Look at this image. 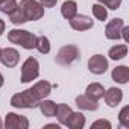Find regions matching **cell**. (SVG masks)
<instances>
[{
    "mask_svg": "<svg viewBox=\"0 0 129 129\" xmlns=\"http://www.w3.org/2000/svg\"><path fill=\"white\" fill-rule=\"evenodd\" d=\"M37 38L38 37L35 34L27 32V30H21V29H12V30L8 32V40L12 44H18V46H21L23 49H27V50L35 49Z\"/></svg>",
    "mask_w": 129,
    "mask_h": 129,
    "instance_id": "obj_1",
    "label": "cell"
},
{
    "mask_svg": "<svg viewBox=\"0 0 129 129\" xmlns=\"http://www.w3.org/2000/svg\"><path fill=\"white\" fill-rule=\"evenodd\" d=\"M20 11L23 12L26 21H37L44 15V8L40 2L37 0H21L20 5H18Z\"/></svg>",
    "mask_w": 129,
    "mask_h": 129,
    "instance_id": "obj_2",
    "label": "cell"
},
{
    "mask_svg": "<svg viewBox=\"0 0 129 129\" xmlns=\"http://www.w3.org/2000/svg\"><path fill=\"white\" fill-rule=\"evenodd\" d=\"M79 56H81L79 49L73 44H69V46H64L59 49V52L55 56V62L59 64V66L67 67V66H72L73 62H76L79 59Z\"/></svg>",
    "mask_w": 129,
    "mask_h": 129,
    "instance_id": "obj_3",
    "label": "cell"
},
{
    "mask_svg": "<svg viewBox=\"0 0 129 129\" xmlns=\"http://www.w3.org/2000/svg\"><path fill=\"white\" fill-rule=\"evenodd\" d=\"M38 100L35 99V96L32 94L30 88L24 90L21 93H17L11 97V105L14 108H26V109H34L38 106Z\"/></svg>",
    "mask_w": 129,
    "mask_h": 129,
    "instance_id": "obj_4",
    "label": "cell"
},
{
    "mask_svg": "<svg viewBox=\"0 0 129 129\" xmlns=\"http://www.w3.org/2000/svg\"><path fill=\"white\" fill-rule=\"evenodd\" d=\"M40 75V64L35 58H27L23 66H21V78L20 81L23 84H27V82H32L34 79H37Z\"/></svg>",
    "mask_w": 129,
    "mask_h": 129,
    "instance_id": "obj_5",
    "label": "cell"
},
{
    "mask_svg": "<svg viewBox=\"0 0 129 129\" xmlns=\"http://www.w3.org/2000/svg\"><path fill=\"white\" fill-rule=\"evenodd\" d=\"M3 126L6 129H27L29 127V120L24 115L15 114V112H8L5 117Z\"/></svg>",
    "mask_w": 129,
    "mask_h": 129,
    "instance_id": "obj_6",
    "label": "cell"
},
{
    "mask_svg": "<svg viewBox=\"0 0 129 129\" xmlns=\"http://www.w3.org/2000/svg\"><path fill=\"white\" fill-rule=\"evenodd\" d=\"M88 70L93 75H103L108 70V59L103 55H94L88 59Z\"/></svg>",
    "mask_w": 129,
    "mask_h": 129,
    "instance_id": "obj_7",
    "label": "cell"
},
{
    "mask_svg": "<svg viewBox=\"0 0 129 129\" xmlns=\"http://www.w3.org/2000/svg\"><path fill=\"white\" fill-rule=\"evenodd\" d=\"M0 61H2V64L5 67L8 69H12L15 67L18 61H20V55L15 49L12 47H6V49H2L0 50Z\"/></svg>",
    "mask_w": 129,
    "mask_h": 129,
    "instance_id": "obj_8",
    "label": "cell"
},
{
    "mask_svg": "<svg viewBox=\"0 0 129 129\" xmlns=\"http://www.w3.org/2000/svg\"><path fill=\"white\" fill-rule=\"evenodd\" d=\"M124 26L121 18H112L105 29V35L108 40H118L121 38V27Z\"/></svg>",
    "mask_w": 129,
    "mask_h": 129,
    "instance_id": "obj_9",
    "label": "cell"
},
{
    "mask_svg": "<svg viewBox=\"0 0 129 129\" xmlns=\"http://www.w3.org/2000/svg\"><path fill=\"white\" fill-rule=\"evenodd\" d=\"M69 21H70L72 29H75V30H88V29L93 27V20L88 15H82V14L79 15V14H76Z\"/></svg>",
    "mask_w": 129,
    "mask_h": 129,
    "instance_id": "obj_10",
    "label": "cell"
},
{
    "mask_svg": "<svg viewBox=\"0 0 129 129\" xmlns=\"http://www.w3.org/2000/svg\"><path fill=\"white\" fill-rule=\"evenodd\" d=\"M30 91H32V94L35 96V99H37L38 102H41V100H44V99L50 94L52 85H50V82H47V81H38V82L30 88Z\"/></svg>",
    "mask_w": 129,
    "mask_h": 129,
    "instance_id": "obj_11",
    "label": "cell"
},
{
    "mask_svg": "<svg viewBox=\"0 0 129 129\" xmlns=\"http://www.w3.org/2000/svg\"><path fill=\"white\" fill-rule=\"evenodd\" d=\"M103 97H105V102H106L108 106L115 108V106L121 102V99H123V91H121L120 88H117V87H112V88H109L108 91H105Z\"/></svg>",
    "mask_w": 129,
    "mask_h": 129,
    "instance_id": "obj_12",
    "label": "cell"
},
{
    "mask_svg": "<svg viewBox=\"0 0 129 129\" xmlns=\"http://www.w3.org/2000/svg\"><path fill=\"white\" fill-rule=\"evenodd\" d=\"M76 105H78L81 109H84V111H96V109L99 108L97 100L88 97L87 94H81V96H78V97H76Z\"/></svg>",
    "mask_w": 129,
    "mask_h": 129,
    "instance_id": "obj_13",
    "label": "cell"
},
{
    "mask_svg": "<svg viewBox=\"0 0 129 129\" xmlns=\"http://www.w3.org/2000/svg\"><path fill=\"white\" fill-rule=\"evenodd\" d=\"M112 81H115L117 84H127L129 81V69L126 66H118L112 70Z\"/></svg>",
    "mask_w": 129,
    "mask_h": 129,
    "instance_id": "obj_14",
    "label": "cell"
},
{
    "mask_svg": "<svg viewBox=\"0 0 129 129\" xmlns=\"http://www.w3.org/2000/svg\"><path fill=\"white\" fill-rule=\"evenodd\" d=\"M66 126H69L72 129H82L85 126V115L82 112H72Z\"/></svg>",
    "mask_w": 129,
    "mask_h": 129,
    "instance_id": "obj_15",
    "label": "cell"
},
{
    "mask_svg": "<svg viewBox=\"0 0 129 129\" xmlns=\"http://www.w3.org/2000/svg\"><path fill=\"white\" fill-rule=\"evenodd\" d=\"M61 14H62V17L66 18V20L73 18L78 14V5H76V2H73V0H67V2H64L62 6H61Z\"/></svg>",
    "mask_w": 129,
    "mask_h": 129,
    "instance_id": "obj_16",
    "label": "cell"
},
{
    "mask_svg": "<svg viewBox=\"0 0 129 129\" xmlns=\"http://www.w3.org/2000/svg\"><path fill=\"white\" fill-rule=\"evenodd\" d=\"M85 94H87L88 97L94 99V100H100V99L103 97V94H105V88H103L100 84H97V82H93V84H90V85L87 87V90H85Z\"/></svg>",
    "mask_w": 129,
    "mask_h": 129,
    "instance_id": "obj_17",
    "label": "cell"
},
{
    "mask_svg": "<svg viewBox=\"0 0 129 129\" xmlns=\"http://www.w3.org/2000/svg\"><path fill=\"white\" fill-rule=\"evenodd\" d=\"M72 112H73V111H72V108H70L69 105H66V103H59V105L56 106V114H55V115L58 117L59 124H66Z\"/></svg>",
    "mask_w": 129,
    "mask_h": 129,
    "instance_id": "obj_18",
    "label": "cell"
},
{
    "mask_svg": "<svg viewBox=\"0 0 129 129\" xmlns=\"http://www.w3.org/2000/svg\"><path fill=\"white\" fill-rule=\"evenodd\" d=\"M38 106H40V109H41V112H43V115L44 117H55V114H56V103L55 102H52V100H41L40 103H38Z\"/></svg>",
    "mask_w": 129,
    "mask_h": 129,
    "instance_id": "obj_19",
    "label": "cell"
},
{
    "mask_svg": "<svg viewBox=\"0 0 129 129\" xmlns=\"http://www.w3.org/2000/svg\"><path fill=\"white\" fill-rule=\"evenodd\" d=\"M126 53H127V46L126 44H117V46L109 49L108 56L114 61H118V59H123L126 56Z\"/></svg>",
    "mask_w": 129,
    "mask_h": 129,
    "instance_id": "obj_20",
    "label": "cell"
},
{
    "mask_svg": "<svg viewBox=\"0 0 129 129\" xmlns=\"http://www.w3.org/2000/svg\"><path fill=\"white\" fill-rule=\"evenodd\" d=\"M35 49L40 52V53H43V55H47L49 52H50V41H49V38L47 37H38L37 38V44H35Z\"/></svg>",
    "mask_w": 129,
    "mask_h": 129,
    "instance_id": "obj_21",
    "label": "cell"
},
{
    "mask_svg": "<svg viewBox=\"0 0 129 129\" xmlns=\"http://www.w3.org/2000/svg\"><path fill=\"white\" fill-rule=\"evenodd\" d=\"M91 11H93V15H94L97 20H100V21H105L106 17H108V11H106V8H105L103 5H100V3L93 5V6H91Z\"/></svg>",
    "mask_w": 129,
    "mask_h": 129,
    "instance_id": "obj_22",
    "label": "cell"
},
{
    "mask_svg": "<svg viewBox=\"0 0 129 129\" xmlns=\"http://www.w3.org/2000/svg\"><path fill=\"white\" fill-rule=\"evenodd\" d=\"M17 0H0V11L3 14H11L15 8H17Z\"/></svg>",
    "mask_w": 129,
    "mask_h": 129,
    "instance_id": "obj_23",
    "label": "cell"
},
{
    "mask_svg": "<svg viewBox=\"0 0 129 129\" xmlns=\"http://www.w3.org/2000/svg\"><path fill=\"white\" fill-rule=\"evenodd\" d=\"M118 121L123 127H129V106H124L118 114Z\"/></svg>",
    "mask_w": 129,
    "mask_h": 129,
    "instance_id": "obj_24",
    "label": "cell"
},
{
    "mask_svg": "<svg viewBox=\"0 0 129 129\" xmlns=\"http://www.w3.org/2000/svg\"><path fill=\"white\" fill-rule=\"evenodd\" d=\"M97 2H99L100 5H103L105 8H109V9L115 11V9H118L121 0H97Z\"/></svg>",
    "mask_w": 129,
    "mask_h": 129,
    "instance_id": "obj_25",
    "label": "cell"
},
{
    "mask_svg": "<svg viewBox=\"0 0 129 129\" xmlns=\"http://www.w3.org/2000/svg\"><path fill=\"white\" fill-rule=\"evenodd\" d=\"M96 127H108V129H111V123L108 120H97V121H94L91 124V129H96Z\"/></svg>",
    "mask_w": 129,
    "mask_h": 129,
    "instance_id": "obj_26",
    "label": "cell"
},
{
    "mask_svg": "<svg viewBox=\"0 0 129 129\" xmlns=\"http://www.w3.org/2000/svg\"><path fill=\"white\" fill-rule=\"evenodd\" d=\"M58 0H40V3L43 5V8H53L56 5Z\"/></svg>",
    "mask_w": 129,
    "mask_h": 129,
    "instance_id": "obj_27",
    "label": "cell"
},
{
    "mask_svg": "<svg viewBox=\"0 0 129 129\" xmlns=\"http://www.w3.org/2000/svg\"><path fill=\"white\" fill-rule=\"evenodd\" d=\"M127 32H129V27H127V26H123V27H121V37L124 38V41H126V43L129 41V37H127Z\"/></svg>",
    "mask_w": 129,
    "mask_h": 129,
    "instance_id": "obj_28",
    "label": "cell"
},
{
    "mask_svg": "<svg viewBox=\"0 0 129 129\" xmlns=\"http://www.w3.org/2000/svg\"><path fill=\"white\" fill-rule=\"evenodd\" d=\"M3 32H5V21L0 18V35H2Z\"/></svg>",
    "mask_w": 129,
    "mask_h": 129,
    "instance_id": "obj_29",
    "label": "cell"
},
{
    "mask_svg": "<svg viewBox=\"0 0 129 129\" xmlns=\"http://www.w3.org/2000/svg\"><path fill=\"white\" fill-rule=\"evenodd\" d=\"M3 84H5V79H3V75H2V73H0V88H2V87H3Z\"/></svg>",
    "mask_w": 129,
    "mask_h": 129,
    "instance_id": "obj_30",
    "label": "cell"
},
{
    "mask_svg": "<svg viewBox=\"0 0 129 129\" xmlns=\"http://www.w3.org/2000/svg\"><path fill=\"white\" fill-rule=\"evenodd\" d=\"M46 127H56V129H59V124H46Z\"/></svg>",
    "mask_w": 129,
    "mask_h": 129,
    "instance_id": "obj_31",
    "label": "cell"
},
{
    "mask_svg": "<svg viewBox=\"0 0 129 129\" xmlns=\"http://www.w3.org/2000/svg\"><path fill=\"white\" fill-rule=\"evenodd\" d=\"M3 127V123H2V118H0V129H2Z\"/></svg>",
    "mask_w": 129,
    "mask_h": 129,
    "instance_id": "obj_32",
    "label": "cell"
},
{
    "mask_svg": "<svg viewBox=\"0 0 129 129\" xmlns=\"http://www.w3.org/2000/svg\"><path fill=\"white\" fill-rule=\"evenodd\" d=\"M0 50H2V49H0Z\"/></svg>",
    "mask_w": 129,
    "mask_h": 129,
    "instance_id": "obj_33",
    "label": "cell"
}]
</instances>
